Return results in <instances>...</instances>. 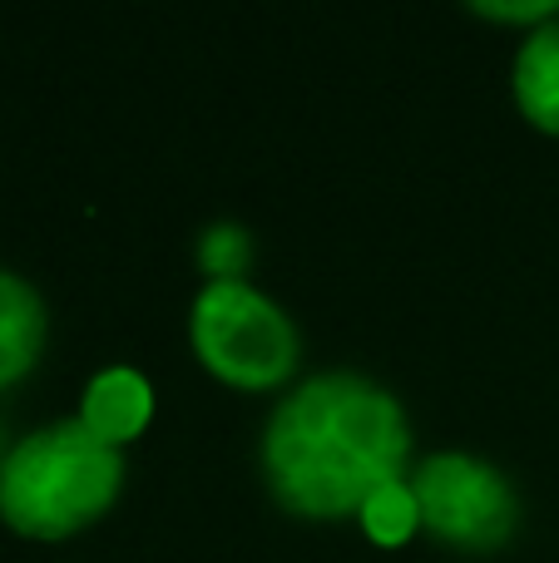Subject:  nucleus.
Segmentation results:
<instances>
[{"label": "nucleus", "instance_id": "7ed1b4c3", "mask_svg": "<svg viewBox=\"0 0 559 563\" xmlns=\"http://www.w3.org/2000/svg\"><path fill=\"white\" fill-rule=\"evenodd\" d=\"M194 351L218 380L243 390H273L297 366V331L277 301L248 282H208L188 321Z\"/></svg>", "mask_w": 559, "mask_h": 563}, {"label": "nucleus", "instance_id": "6e6552de", "mask_svg": "<svg viewBox=\"0 0 559 563\" xmlns=\"http://www.w3.org/2000/svg\"><path fill=\"white\" fill-rule=\"evenodd\" d=\"M362 529L376 539V544H406V539L421 529V509H416V495L406 479H392L382 485L372 499L362 505Z\"/></svg>", "mask_w": 559, "mask_h": 563}, {"label": "nucleus", "instance_id": "9d476101", "mask_svg": "<svg viewBox=\"0 0 559 563\" xmlns=\"http://www.w3.org/2000/svg\"><path fill=\"white\" fill-rule=\"evenodd\" d=\"M475 15H491V20H540V25H550L559 20V5L550 0H535V5H485V0H475Z\"/></svg>", "mask_w": 559, "mask_h": 563}, {"label": "nucleus", "instance_id": "0eeeda50", "mask_svg": "<svg viewBox=\"0 0 559 563\" xmlns=\"http://www.w3.org/2000/svg\"><path fill=\"white\" fill-rule=\"evenodd\" d=\"M515 99L525 119L545 134H559V20L540 25L515 55Z\"/></svg>", "mask_w": 559, "mask_h": 563}, {"label": "nucleus", "instance_id": "1a4fd4ad", "mask_svg": "<svg viewBox=\"0 0 559 563\" xmlns=\"http://www.w3.org/2000/svg\"><path fill=\"white\" fill-rule=\"evenodd\" d=\"M198 263L213 282H243L248 267V233L243 228H213V233L198 243Z\"/></svg>", "mask_w": 559, "mask_h": 563}, {"label": "nucleus", "instance_id": "f03ea898", "mask_svg": "<svg viewBox=\"0 0 559 563\" xmlns=\"http://www.w3.org/2000/svg\"><path fill=\"white\" fill-rule=\"evenodd\" d=\"M124 460L85 420L25 435L0 460V519L30 539H65L95 525L119 495Z\"/></svg>", "mask_w": 559, "mask_h": 563}, {"label": "nucleus", "instance_id": "39448f33", "mask_svg": "<svg viewBox=\"0 0 559 563\" xmlns=\"http://www.w3.org/2000/svg\"><path fill=\"white\" fill-rule=\"evenodd\" d=\"M149 416H154V390H149V380L139 376V371H124V366L89 380L85 410H79V420L114 450L124 445V440H134L139 430L149 426Z\"/></svg>", "mask_w": 559, "mask_h": 563}, {"label": "nucleus", "instance_id": "423d86ee", "mask_svg": "<svg viewBox=\"0 0 559 563\" xmlns=\"http://www.w3.org/2000/svg\"><path fill=\"white\" fill-rule=\"evenodd\" d=\"M45 346V307L35 287L15 273H0V390L15 386Z\"/></svg>", "mask_w": 559, "mask_h": 563}, {"label": "nucleus", "instance_id": "f257e3e1", "mask_svg": "<svg viewBox=\"0 0 559 563\" xmlns=\"http://www.w3.org/2000/svg\"><path fill=\"white\" fill-rule=\"evenodd\" d=\"M412 430L392 390L366 376H313L273 410L263 435L267 489L303 519H347L402 479Z\"/></svg>", "mask_w": 559, "mask_h": 563}, {"label": "nucleus", "instance_id": "20e7f679", "mask_svg": "<svg viewBox=\"0 0 559 563\" xmlns=\"http://www.w3.org/2000/svg\"><path fill=\"white\" fill-rule=\"evenodd\" d=\"M421 509V525L436 539L471 554H491L511 539L515 529V489L505 485V475L485 460L471 455H431L416 465V475L406 479Z\"/></svg>", "mask_w": 559, "mask_h": 563}]
</instances>
